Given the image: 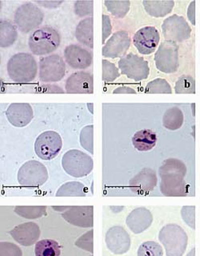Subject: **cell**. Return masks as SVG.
Listing matches in <instances>:
<instances>
[{
  "mask_svg": "<svg viewBox=\"0 0 200 256\" xmlns=\"http://www.w3.org/2000/svg\"><path fill=\"white\" fill-rule=\"evenodd\" d=\"M44 14L39 8L32 2L20 5L14 12V24L21 32H30L43 22Z\"/></svg>",
  "mask_w": 200,
  "mask_h": 256,
  "instance_id": "6",
  "label": "cell"
},
{
  "mask_svg": "<svg viewBox=\"0 0 200 256\" xmlns=\"http://www.w3.org/2000/svg\"><path fill=\"white\" fill-rule=\"evenodd\" d=\"M46 209L45 206H17L14 212L21 217L33 220L45 216Z\"/></svg>",
  "mask_w": 200,
  "mask_h": 256,
  "instance_id": "31",
  "label": "cell"
},
{
  "mask_svg": "<svg viewBox=\"0 0 200 256\" xmlns=\"http://www.w3.org/2000/svg\"><path fill=\"white\" fill-rule=\"evenodd\" d=\"M6 70L13 82L26 84L35 79L38 66L32 55L26 52L17 53L10 57Z\"/></svg>",
  "mask_w": 200,
  "mask_h": 256,
  "instance_id": "2",
  "label": "cell"
},
{
  "mask_svg": "<svg viewBox=\"0 0 200 256\" xmlns=\"http://www.w3.org/2000/svg\"><path fill=\"white\" fill-rule=\"evenodd\" d=\"M131 45V38L126 30H119L111 36L102 49V55L115 59L124 57Z\"/></svg>",
  "mask_w": 200,
  "mask_h": 256,
  "instance_id": "14",
  "label": "cell"
},
{
  "mask_svg": "<svg viewBox=\"0 0 200 256\" xmlns=\"http://www.w3.org/2000/svg\"><path fill=\"white\" fill-rule=\"evenodd\" d=\"M94 18L93 17L83 18L77 25L75 29V37L81 44L85 45L90 48H94Z\"/></svg>",
  "mask_w": 200,
  "mask_h": 256,
  "instance_id": "23",
  "label": "cell"
},
{
  "mask_svg": "<svg viewBox=\"0 0 200 256\" xmlns=\"http://www.w3.org/2000/svg\"><path fill=\"white\" fill-rule=\"evenodd\" d=\"M68 94H92L94 92L93 76L87 72H77L67 78L65 84Z\"/></svg>",
  "mask_w": 200,
  "mask_h": 256,
  "instance_id": "15",
  "label": "cell"
},
{
  "mask_svg": "<svg viewBox=\"0 0 200 256\" xmlns=\"http://www.w3.org/2000/svg\"><path fill=\"white\" fill-rule=\"evenodd\" d=\"M138 256H163L162 246L157 242L148 241L140 245L137 252Z\"/></svg>",
  "mask_w": 200,
  "mask_h": 256,
  "instance_id": "35",
  "label": "cell"
},
{
  "mask_svg": "<svg viewBox=\"0 0 200 256\" xmlns=\"http://www.w3.org/2000/svg\"><path fill=\"white\" fill-rule=\"evenodd\" d=\"M175 91L177 94H195L196 80L191 76H183L176 82Z\"/></svg>",
  "mask_w": 200,
  "mask_h": 256,
  "instance_id": "33",
  "label": "cell"
},
{
  "mask_svg": "<svg viewBox=\"0 0 200 256\" xmlns=\"http://www.w3.org/2000/svg\"><path fill=\"white\" fill-rule=\"evenodd\" d=\"M159 174L161 178L160 191L164 196L169 197L187 196V185L184 181L187 167L183 162L179 159H168L160 166Z\"/></svg>",
  "mask_w": 200,
  "mask_h": 256,
  "instance_id": "1",
  "label": "cell"
},
{
  "mask_svg": "<svg viewBox=\"0 0 200 256\" xmlns=\"http://www.w3.org/2000/svg\"><path fill=\"white\" fill-rule=\"evenodd\" d=\"M62 166L67 174L71 177L83 178L93 170V159L85 152L78 150L67 151L62 158Z\"/></svg>",
  "mask_w": 200,
  "mask_h": 256,
  "instance_id": "4",
  "label": "cell"
},
{
  "mask_svg": "<svg viewBox=\"0 0 200 256\" xmlns=\"http://www.w3.org/2000/svg\"><path fill=\"white\" fill-rule=\"evenodd\" d=\"M152 220V213L148 209L137 208L133 210L127 218V225L135 234H140L151 226Z\"/></svg>",
  "mask_w": 200,
  "mask_h": 256,
  "instance_id": "21",
  "label": "cell"
},
{
  "mask_svg": "<svg viewBox=\"0 0 200 256\" xmlns=\"http://www.w3.org/2000/svg\"><path fill=\"white\" fill-rule=\"evenodd\" d=\"M114 94H137L136 90L128 86H121L115 88L113 91Z\"/></svg>",
  "mask_w": 200,
  "mask_h": 256,
  "instance_id": "43",
  "label": "cell"
},
{
  "mask_svg": "<svg viewBox=\"0 0 200 256\" xmlns=\"http://www.w3.org/2000/svg\"><path fill=\"white\" fill-rule=\"evenodd\" d=\"M157 185V176L156 172L150 168H144L129 182L130 188L134 193L145 196Z\"/></svg>",
  "mask_w": 200,
  "mask_h": 256,
  "instance_id": "17",
  "label": "cell"
},
{
  "mask_svg": "<svg viewBox=\"0 0 200 256\" xmlns=\"http://www.w3.org/2000/svg\"><path fill=\"white\" fill-rule=\"evenodd\" d=\"M86 187L79 182H69L59 187L57 197H85Z\"/></svg>",
  "mask_w": 200,
  "mask_h": 256,
  "instance_id": "28",
  "label": "cell"
},
{
  "mask_svg": "<svg viewBox=\"0 0 200 256\" xmlns=\"http://www.w3.org/2000/svg\"><path fill=\"white\" fill-rule=\"evenodd\" d=\"M106 242L108 248L115 254L125 253L131 246V240L128 232L121 226L111 228L107 232Z\"/></svg>",
  "mask_w": 200,
  "mask_h": 256,
  "instance_id": "20",
  "label": "cell"
},
{
  "mask_svg": "<svg viewBox=\"0 0 200 256\" xmlns=\"http://www.w3.org/2000/svg\"><path fill=\"white\" fill-rule=\"evenodd\" d=\"M48 179V172L43 163L35 160L26 162L18 172V182L22 186L34 188L43 186Z\"/></svg>",
  "mask_w": 200,
  "mask_h": 256,
  "instance_id": "7",
  "label": "cell"
},
{
  "mask_svg": "<svg viewBox=\"0 0 200 256\" xmlns=\"http://www.w3.org/2000/svg\"><path fill=\"white\" fill-rule=\"evenodd\" d=\"M18 38L16 28L9 21L0 22V47L8 48L12 46Z\"/></svg>",
  "mask_w": 200,
  "mask_h": 256,
  "instance_id": "27",
  "label": "cell"
},
{
  "mask_svg": "<svg viewBox=\"0 0 200 256\" xmlns=\"http://www.w3.org/2000/svg\"><path fill=\"white\" fill-rule=\"evenodd\" d=\"M35 256H59L60 248L56 241L52 240H43L38 241L34 248Z\"/></svg>",
  "mask_w": 200,
  "mask_h": 256,
  "instance_id": "29",
  "label": "cell"
},
{
  "mask_svg": "<svg viewBox=\"0 0 200 256\" xmlns=\"http://www.w3.org/2000/svg\"><path fill=\"white\" fill-rule=\"evenodd\" d=\"M93 206H71L63 214V218L70 224L82 228L93 226Z\"/></svg>",
  "mask_w": 200,
  "mask_h": 256,
  "instance_id": "19",
  "label": "cell"
},
{
  "mask_svg": "<svg viewBox=\"0 0 200 256\" xmlns=\"http://www.w3.org/2000/svg\"><path fill=\"white\" fill-rule=\"evenodd\" d=\"M143 4L150 16L161 18L172 12L175 2L173 0H144Z\"/></svg>",
  "mask_w": 200,
  "mask_h": 256,
  "instance_id": "24",
  "label": "cell"
},
{
  "mask_svg": "<svg viewBox=\"0 0 200 256\" xmlns=\"http://www.w3.org/2000/svg\"><path fill=\"white\" fill-rule=\"evenodd\" d=\"M157 136L156 132L150 130L138 131L132 138V143L136 150L141 152L149 151L156 146Z\"/></svg>",
  "mask_w": 200,
  "mask_h": 256,
  "instance_id": "25",
  "label": "cell"
},
{
  "mask_svg": "<svg viewBox=\"0 0 200 256\" xmlns=\"http://www.w3.org/2000/svg\"><path fill=\"white\" fill-rule=\"evenodd\" d=\"M10 233L17 242L23 246H30L38 240L40 232L37 224L27 222L16 226Z\"/></svg>",
  "mask_w": 200,
  "mask_h": 256,
  "instance_id": "22",
  "label": "cell"
},
{
  "mask_svg": "<svg viewBox=\"0 0 200 256\" xmlns=\"http://www.w3.org/2000/svg\"><path fill=\"white\" fill-rule=\"evenodd\" d=\"M103 66V74H102V80L103 82L110 83L115 82V80L120 76L119 70L115 66V64L111 63L107 60H103L102 61Z\"/></svg>",
  "mask_w": 200,
  "mask_h": 256,
  "instance_id": "36",
  "label": "cell"
},
{
  "mask_svg": "<svg viewBox=\"0 0 200 256\" xmlns=\"http://www.w3.org/2000/svg\"><path fill=\"white\" fill-rule=\"evenodd\" d=\"M164 36L167 40L183 42L189 39L192 28L186 20L178 14H173L164 20L162 25Z\"/></svg>",
  "mask_w": 200,
  "mask_h": 256,
  "instance_id": "12",
  "label": "cell"
},
{
  "mask_svg": "<svg viewBox=\"0 0 200 256\" xmlns=\"http://www.w3.org/2000/svg\"><path fill=\"white\" fill-rule=\"evenodd\" d=\"M145 92L147 94H171L172 90L166 80L157 78L147 84Z\"/></svg>",
  "mask_w": 200,
  "mask_h": 256,
  "instance_id": "32",
  "label": "cell"
},
{
  "mask_svg": "<svg viewBox=\"0 0 200 256\" xmlns=\"http://www.w3.org/2000/svg\"><path fill=\"white\" fill-rule=\"evenodd\" d=\"M119 68L122 74L135 82H140L148 78L150 68L148 62L139 56L130 53L119 60Z\"/></svg>",
  "mask_w": 200,
  "mask_h": 256,
  "instance_id": "10",
  "label": "cell"
},
{
  "mask_svg": "<svg viewBox=\"0 0 200 256\" xmlns=\"http://www.w3.org/2000/svg\"><path fill=\"white\" fill-rule=\"evenodd\" d=\"M184 114L180 108L172 107L167 110L163 116V126L169 130H177L184 124Z\"/></svg>",
  "mask_w": 200,
  "mask_h": 256,
  "instance_id": "26",
  "label": "cell"
},
{
  "mask_svg": "<svg viewBox=\"0 0 200 256\" xmlns=\"http://www.w3.org/2000/svg\"><path fill=\"white\" fill-rule=\"evenodd\" d=\"M37 94H64L65 92L63 91L60 87L54 84H45V86H40V87L37 88Z\"/></svg>",
  "mask_w": 200,
  "mask_h": 256,
  "instance_id": "40",
  "label": "cell"
},
{
  "mask_svg": "<svg viewBox=\"0 0 200 256\" xmlns=\"http://www.w3.org/2000/svg\"><path fill=\"white\" fill-rule=\"evenodd\" d=\"M74 12L79 17L92 16L94 12V1L91 0H79L74 4Z\"/></svg>",
  "mask_w": 200,
  "mask_h": 256,
  "instance_id": "37",
  "label": "cell"
},
{
  "mask_svg": "<svg viewBox=\"0 0 200 256\" xmlns=\"http://www.w3.org/2000/svg\"><path fill=\"white\" fill-rule=\"evenodd\" d=\"M195 9H196V1H192L189 5L188 9V17L192 24L196 25V14H195Z\"/></svg>",
  "mask_w": 200,
  "mask_h": 256,
  "instance_id": "42",
  "label": "cell"
},
{
  "mask_svg": "<svg viewBox=\"0 0 200 256\" xmlns=\"http://www.w3.org/2000/svg\"><path fill=\"white\" fill-rule=\"evenodd\" d=\"M104 4L114 16L123 18L129 12L131 2L129 0H106Z\"/></svg>",
  "mask_w": 200,
  "mask_h": 256,
  "instance_id": "30",
  "label": "cell"
},
{
  "mask_svg": "<svg viewBox=\"0 0 200 256\" xmlns=\"http://www.w3.org/2000/svg\"><path fill=\"white\" fill-rule=\"evenodd\" d=\"M80 144L84 150L94 154V126L90 124L83 128L80 132Z\"/></svg>",
  "mask_w": 200,
  "mask_h": 256,
  "instance_id": "34",
  "label": "cell"
},
{
  "mask_svg": "<svg viewBox=\"0 0 200 256\" xmlns=\"http://www.w3.org/2000/svg\"><path fill=\"white\" fill-rule=\"evenodd\" d=\"M38 4L46 8H55L63 4V1H36Z\"/></svg>",
  "mask_w": 200,
  "mask_h": 256,
  "instance_id": "41",
  "label": "cell"
},
{
  "mask_svg": "<svg viewBox=\"0 0 200 256\" xmlns=\"http://www.w3.org/2000/svg\"><path fill=\"white\" fill-rule=\"evenodd\" d=\"M195 212H196V206H185L181 210V216L183 220L191 226L192 229L196 228L195 226Z\"/></svg>",
  "mask_w": 200,
  "mask_h": 256,
  "instance_id": "38",
  "label": "cell"
},
{
  "mask_svg": "<svg viewBox=\"0 0 200 256\" xmlns=\"http://www.w3.org/2000/svg\"><path fill=\"white\" fill-rule=\"evenodd\" d=\"M7 120L14 127H25L32 120L34 112L28 103H12L6 111Z\"/></svg>",
  "mask_w": 200,
  "mask_h": 256,
  "instance_id": "18",
  "label": "cell"
},
{
  "mask_svg": "<svg viewBox=\"0 0 200 256\" xmlns=\"http://www.w3.org/2000/svg\"><path fill=\"white\" fill-rule=\"evenodd\" d=\"M158 70L164 74H174L180 66L179 46L176 42L166 40L160 45L155 56Z\"/></svg>",
  "mask_w": 200,
  "mask_h": 256,
  "instance_id": "8",
  "label": "cell"
},
{
  "mask_svg": "<svg viewBox=\"0 0 200 256\" xmlns=\"http://www.w3.org/2000/svg\"><path fill=\"white\" fill-rule=\"evenodd\" d=\"M66 64L57 54L43 57L39 60V80L43 83H55L64 78Z\"/></svg>",
  "mask_w": 200,
  "mask_h": 256,
  "instance_id": "11",
  "label": "cell"
},
{
  "mask_svg": "<svg viewBox=\"0 0 200 256\" xmlns=\"http://www.w3.org/2000/svg\"><path fill=\"white\" fill-rule=\"evenodd\" d=\"M87 107H88V108H89L90 112H91V114H94V111H93L94 104H93V103H88V104H87Z\"/></svg>",
  "mask_w": 200,
  "mask_h": 256,
  "instance_id": "44",
  "label": "cell"
},
{
  "mask_svg": "<svg viewBox=\"0 0 200 256\" xmlns=\"http://www.w3.org/2000/svg\"><path fill=\"white\" fill-rule=\"evenodd\" d=\"M60 41L58 30L50 26H44L30 34L28 39L29 48L34 55H47L59 47Z\"/></svg>",
  "mask_w": 200,
  "mask_h": 256,
  "instance_id": "3",
  "label": "cell"
},
{
  "mask_svg": "<svg viewBox=\"0 0 200 256\" xmlns=\"http://www.w3.org/2000/svg\"><path fill=\"white\" fill-rule=\"evenodd\" d=\"M168 256H183L188 245L186 232L176 224H168L159 236Z\"/></svg>",
  "mask_w": 200,
  "mask_h": 256,
  "instance_id": "5",
  "label": "cell"
},
{
  "mask_svg": "<svg viewBox=\"0 0 200 256\" xmlns=\"http://www.w3.org/2000/svg\"><path fill=\"white\" fill-rule=\"evenodd\" d=\"M160 40V32L155 26L143 28L133 36L134 45L142 55H151L155 52Z\"/></svg>",
  "mask_w": 200,
  "mask_h": 256,
  "instance_id": "13",
  "label": "cell"
},
{
  "mask_svg": "<svg viewBox=\"0 0 200 256\" xmlns=\"http://www.w3.org/2000/svg\"><path fill=\"white\" fill-rule=\"evenodd\" d=\"M102 22H103V36H102V43L104 44L106 40L110 36L112 30L111 26V20L107 14H103L102 16Z\"/></svg>",
  "mask_w": 200,
  "mask_h": 256,
  "instance_id": "39",
  "label": "cell"
},
{
  "mask_svg": "<svg viewBox=\"0 0 200 256\" xmlns=\"http://www.w3.org/2000/svg\"><path fill=\"white\" fill-rule=\"evenodd\" d=\"M63 147L60 135L55 131H46L38 136L34 142V151L42 160L50 161L59 154Z\"/></svg>",
  "mask_w": 200,
  "mask_h": 256,
  "instance_id": "9",
  "label": "cell"
},
{
  "mask_svg": "<svg viewBox=\"0 0 200 256\" xmlns=\"http://www.w3.org/2000/svg\"><path fill=\"white\" fill-rule=\"evenodd\" d=\"M195 253H196V249L193 248V249H192V250L189 252V254H188L187 256H195Z\"/></svg>",
  "mask_w": 200,
  "mask_h": 256,
  "instance_id": "45",
  "label": "cell"
},
{
  "mask_svg": "<svg viewBox=\"0 0 200 256\" xmlns=\"http://www.w3.org/2000/svg\"><path fill=\"white\" fill-rule=\"evenodd\" d=\"M63 54L67 64L73 70H86L93 62L92 54L79 45H68L64 49Z\"/></svg>",
  "mask_w": 200,
  "mask_h": 256,
  "instance_id": "16",
  "label": "cell"
}]
</instances>
